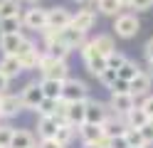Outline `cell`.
I'll use <instances>...</instances> for the list:
<instances>
[{"instance_id": "1", "label": "cell", "mask_w": 153, "mask_h": 148, "mask_svg": "<svg viewBox=\"0 0 153 148\" xmlns=\"http://www.w3.org/2000/svg\"><path fill=\"white\" fill-rule=\"evenodd\" d=\"M37 72H40L42 77H50V79H59V82H64V79L69 77V64H67V59H57V57L47 54L45 49H42V59H40Z\"/></svg>"}, {"instance_id": "2", "label": "cell", "mask_w": 153, "mask_h": 148, "mask_svg": "<svg viewBox=\"0 0 153 148\" xmlns=\"http://www.w3.org/2000/svg\"><path fill=\"white\" fill-rule=\"evenodd\" d=\"M141 30V22L133 13H119L114 17V35L121 39H133Z\"/></svg>"}, {"instance_id": "3", "label": "cell", "mask_w": 153, "mask_h": 148, "mask_svg": "<svg viewBox=\"0 0 153 148\" xmlns=\"http://www.w3.org/2000/svg\"><path fill=\"white\" fill-rule=\"evenodd\" d=\"M22 27L25 30H32V32H42L47 27V7H40V5H32L22 10Z\"/></svg>"}, {"instance_id": "4", "label": "cell", "mask_w": 153, "mask_h": 148, "mask_svg": "<svg viewBox=\"0 0 153 148\" xmlns=\"http://www.w3.org/2000/svg\"><path fill=\"white\" fill-rule=\"evenodd\" d=\"M62 99H64V101H84V99H89L87 82L74 79V77H67L64 84H62Z\"/></svg>"}, {"instance_id": "5", "label": "cell", "mask_w": 153, "mask_h": 148, "mask_svg": "<svg viewBox=\"0 0 153 148\" xmlns=\"http://www.w3.org/2000/svg\"><path fill=\"white\" fill-rule=\"evenodd\" d=\"M109 109H111V114H116V116H126L133 106H136V96H133L131 91H111L109 96Z\"/></svg>"}, {"instance_id": "6", "label": "cell", "mask_w": 153, "mask_h": 148, "mask_svg": "<svg viewBox=\"0 0 153 148\" xmlns=\"http://www.w3.org/2000/svg\"><path fill=\"white\" fill-rule=\"evenodd\" d=\"M72 10L64 7V5H54V7H47V27L52 30H62L67 25H72Z\"/></svg>"}, {"instance_id": "7", "label": "cell", "mask_w": 153, "mask_h": 148, "mask_svg": "<svg viewBox=\"0 0 153 148\" xmlns=\"http://www.w3.org/2000/svg\"><path fill=\"white\" fill-rule=\"evenodd\" d=\"M20 99H22V106L25 109H35L40 106V101L45 99V91H42V86H40V82H27L25 86H22V91H20Z\"/></svg>"}, {"instance_id": "8", "label": "cell", "mask_w": 153, "mask_h": 148, "mask_svg": "<svg viewBox=\"0 0 153 148\" xmlns=\"http://www.w3.org/2000/svg\"><path fill=\"white\" fill-rule=\"evenodd\" d=\"M76 133H79L82 143H101V146H106V136H104V128L99 123L84 121L79 128H76Z\"/></svg>"}, {"instance_id": "9", "label": "cell", "mask_w": 153, "mask_h": 148, "mask_svg": "<svg viewBox=\"0 0 153 148\" xmlns=\"http://www.w3.org/2000/svg\"><path fill=\"white\" fill-rule=\"evenodd\" d=\"M109 114H111L109 104L99 101V99H87V121L89 123H99L101 126L109 118Z\"/></svg>"}, {"instance_id": "10", "label": "cell", "mask_w": 153, "mask_h": 148, "mask_svg": "<svg viewBox=\"0 0 153 148\" xmlns=\"http://www.w3.org/2000/svg\"><path fill=\"white\" fill-rule=\"evenodd\" d=\"M22 99H20V94H3V99H0V116L3 118H15L17 114L22 111Z\"/></svg>"}, {"instance_id": "11", "label": "cell", "mask_w": 153, "mask_h": 148, "mask_svg": "<svg viewBox=\"0 0 153 148\" xmlns=\"http://www.w3.org/2000/svg\"><path fill=\"white\" fill-rule=\"evenodd\" d=\"M57 39H59V42H64L69 49H79L84 42H87V32H82V30H76V27H72V25H67V27L59 30Z\"/></svg>"}, {"instance_id": "12", "label": "cell", "mask_w": 153, "mask_h": 148, "mask_svg": "<svg viewBox=\"0 0 153 148\" xmlns=\"http://www.w3.org/2000/svg\"><path fill=\"white\" fill-rule=\"evenodd\" d=\"M101 128H104V136H106V138H116V136H126L128 123H126V118H123V116L109 114V118L101 123Z\"/></svg>"}, {"instance_id": "13", "label": "cell", "mask_w": 153, "mask_h": 148, "mask_svg": "<svg viewBox=\"0 0 153 148\" xmlns=\"http://www.w3.org/2000/svg\"><path fill=\"white\" fill-rule=\"evenodd\" d=\"M94 25H97V13H94L91 7H82V10H76L72 15V27L82 30V32L94 30Z\"/></svg>"}, {"instance_id": "14", "label": "cell", "mask_w": 153, "mask_h": 148, "mask_svg": "<svg viewBox=\"0 0 153 148\" xmlns=\"http://www.w3.org/2000/svg\"><path fill=\"white\" fill-rule=\"evenodd\" d=\"M128 84H131V94L138 99V96H146V94H151V84H153V79H151V74L146 72V69H141V72H138L136 77H133Z\"/></svg>"}, {"instance_id": "15", "label": "cell", "mask_w": 153, "mask_h": 148, "mask_svg": "<svg viewBox=\"0 0 153 148\" xmlns=\"http://www.w3.org/2000/svg\"><path fill=\"white\" fill-rule=\"evenodd\" d=\"M67 121L72 126H82L87 121V99L84 101H69L67 104Z\"/></svg>"}, {"instance_id": "16", "label": "cell", "mask_w": 153, "mask_h": 148, "mask_svg": "<svg viewBox=\"0 0 153 148\" xmlns=\"http://www.w3.org/2000/svg\"><path fill=\"white\" fill-rule=\"evenodd\" d=\"M22 39H25L22 30H20V32H5V35H0V49H3V54H15L17 47L22 45Z\"/></svg>"}, {"instance_id": "17", "label": "cell", "mask_w": 153, "mask_h": 148, "mask_svg": "<svg viewBox=\"0 0 153 148\" xmlns=\"http://www.w3.org/2000/svg\"><path fill=\"white\" fill-rule=\"evenodd\" d=\"M59 123L62 121L57 116H40V121H37V136L40 138H54Z\"/></svg>"}, {"instance_id": "18", "label": "cell", "mask_w": 153, "mask_h": 148, "mask_svg": "<svg viewBox=\"0 0 153 148\" xmlns=\"http://www.w3.org/2000/svg\"><path fill=\"white\" fill-rule=\"evenodd\" d=\"M0 72H3L7 79H17V77L22 74L20 59H17L15 54H3V59H0Z\"/></svg>"}, {"instance_id": "19", "label": "cell", "mask_w": 153, "mask_h": 148, "mask_svg": "<svg viewBox=\"0 0 153 148\" xmlns=\"http://www.w3.org/2000/svg\"><path fill=\"white\" fill-rule=\"evenodd\" d=\"M10 148H37V141H35V136L30 131H25V128H15Z\"/></svg>"}, {"instance_id": "20", "label": "cell", "mask_w": 153, "mask_h": 148, "mask_svg": "<svg viewBox=\"0 0 153 148\" xmlns=\"http://www.w3.org/2000/svg\"><path fill=\"white\" fill-rule=\"evenodd\" d=\"M123 118H126L128 128H141V126H146V123H148V114L143 111V106H141V104H136V106H133Z\"/></svg>"}, {"instance_id": "21", "label": "cell", "mask_w": 153, "mask_h": 148, "mask_svg": "<svg viewBox=\"0 0 153 148\" xmlns=\"http://www.w3.org/2000/svg\"><path fill=\"white\" fill-rule=\"evenodd\" d=\"M62 84L64 82L50 79V77H42V82H40V86H42V91H45L47 99H62Z\"/></svg>"}, {"instance_id": "22", "label": "cell", "mask_w": 153, "mask_h": 148, "mask_svg": "<svg viewBox=\"0 0 153 148\" xmlns=\"http://www.w3.org/2000/svg\"><path fill=\"white\" fill-rule=\"evenodd\" d=\"M91 42H94V47H97V52L104 54V57H109L111 52H116V42H114L111 35H97Z\"/></svg>"}, {"instance_id": "23", "label": "cell", "mask_w": 153, "mask_h": 148, "mask_svg": "<svg viewBox=\"0 0 153 148\" xmlns=\"http://www.w3.org/2000/svg\"><path fill=\"white\" fill-rule=\"evenodd\" d=\"M76 128H79V126H72L69 121H62V123H59V128H57V136H54V138H57V141H59V143L67 148V146H69V143L74 141Z\"/></svg>"}, {"instance_id": "24", "label": "cell", "mask_w": 153, "mask_h": 148, "mask_svg": "<svg viewBox=\"0 0 153 148\" xmlns=\"http://www.w3.org/2000/svg\"><path fill=\"white\" fill-rule=\"evenodd\" d=\"M22 64V72H37V67H40V59H42V49H32V52H27L22 57H17Z\"/></svg>"}, {"instance_id": "25", "label": "cell", "mask_w": 153, "mask_h": 148, "mask_svg": "<svg viewBox=\"0 0 153 148\" xmlns=\"http://www.w3.org/2000/svg\"><path fill=\"white\" fill-rule=\"evenodd\" d=\"M94 3H97V10H99L101 15H106V17H116L121 10H123L119 0H94Z\"/></svg>"}, {"instance_id": "26", "label": "cell", "mask_w": 153, "mask_h": 148, "mask_svg": "<svg viewBox=\"0 0 153 148\" xmlns=\"http://www.w3.org/2000/svg\"><path fill=\"white\" fill-rule=\"evenodd\" d=\"M84 67H87V72L91 77H99L104 69H106V57H104V54H94L89 59H84Z\"/></svg>"}, {"instance_id": "27", "label": "cell", "mask_w": 153, "mask_h": 148, "mask_svg": "<svg viewBox=\"0 0 153 148\" xmlns=\"http://www.w3.org/2000/svg\"><path fill=\"white\" fill-rule=\"evenodd\" d=\"M22 15V13H20ZM20 15H13V17H0V35L5 32H20L22 30V17Z\"/></svg>"}, {"instance_id": "28", "label": "cell", "mask_w": 153, "mask_h": 148, "mask_svg": "<svg viewBox=\"0 0 153 148\" xmlns=\"http://www.w3.org/2000/svg\"><path fill=\"white\" fill-rule=\"evenodd\" d=\"M141 72V64L138 62H133V59H126V62H123L119 69H116V74L121 77V79H126V82H131L133 77H136Z\"/></svg>"}, {"instance_id": "29", "label": "cell", "mask_w": 153, "mask_h": 148, "mask_svg": "<svg viewBox=\"0 0 153 148\" xmlns=\"http://www.w3.org/2000/svg\"><path fill=\"white\" fill-rule=\"evenodd\" d=\"M45 52H47V54H52V57H57V59H67V54H69L72 49L67 47L64 42L54 39V42H47V45H45Z\"/></svg>"}, {"instance_id": "30", "label": "cell", "mask_w": 153, "mask_h": 148, "mask_svg": "<svg viewBox=\"0 0 153 148\" xmlns=\"http://www.w3.org/2000/svg\"><path fill=\"white\" fill-rule=\"evenodd\" d=\"M20 13H22L20 0H0V17H13Z\"/></svg>"}, {"instance_id": "31", "label": "cell", "mask_w": 153, "mask_h": 148, "mask_svg": "<svg viewBox=\"0 0 153 148\" xmlns=\"http://www.w3.org/2000/svg\"><path fill=\"white\" fill-rule=\"evenodd\" d=\"M57 101H59V99H47V96H45L35 111L40 114V116H54V111H57Z\"/></svg>"}, {"instance_id": "32", "label": "cell", "mask_w": 153, "mask_h": 148, "mask_svg": "<svg viewBox=\"0 0 153 148\" xmlns=\"http://www.w3.org/2000/svg\"><path fill=\"white\" fill-rule=\"evenodd\" d=\"M126 141H128V146H148L146 138H143V133H141V128H128L126 131Z\"/></svg>"}, {"instance_id": "33", "label": "cell", "mask_w": 153, "mask_h": 148, "mask_svg": "<svg viewBox=\"0 0 153 148\" xmlns=\"http://www.w3.org/2000/svg\"><path fill=\"white\" fill-rule=\"evenodd\" d=\"M13 126L7 123H0V148H10V141H13Z\"/></svg>"}, {"instance_id": "34", "label": "cell", "mask_w": 153, "mask_h": 148, "mask_svg": "<svg viewBox=\"0 0 153 148\" xmlns=\"http://www.w3.org/2000/svg\"><path fill=\"white\" fill-rule=\"evenodd\" d=\"M116 77H119V74H116V69H109V67H106V69H104V72H101V74H99L97 79H99V82H101L104 86L109 89V86H111L114 82H116Z\"/></svg>"}, {"instance_id": "35", "label": "cell", "mask_w": 153, "mask_h": 148, "mask_svg": "<svg viewBox=\"0 0 153 148\" xmlns=\"http://www.w3.org/2000/svg\"><path fill=\"white\" fill-rule=\"evenodd\" d=\"M126 59H128V57H123L121 52H111V54L106 57V67H109V69H119Z\"/></svg>"}, {"instance_id": "36", "label": "cell", "mask_w": 153, "mask_h": 148, "mask_svg": "<svg viewBox=\"0 0 153 148\" xmlns=\"http://www.w3.org/2000/svg\"><path fill=\"white\" fill-rule=\"evenodd\" d=\"M32 49H37V45H35V39H30V37H25V39H22V45L17 47V52H15V57H22V54H27V52H32Z\"/></svg>"}, {"instance_id": "37", "label": "cell", "mask_w": 153, "mask_h": 148, "mask_svg": "<svg viewBox=\"0 0 153 148\" xmlns=\"http://www.w3.org/2000/svg\"><path fill=\"white\" fill-rule=\"evenodd\" d=\"M104 148H128L126 136H116V138H106V146Z\"/></svg>"}, {"instance_id": "38", "label": "cell", "mask_w": 153, "mask_h": 148, "mask_svg": "<svg viewBox=\"0 0 153 148\" xmlns=\"http://www.w3.org/2000/svg\"><path fill=\"white\" fill-rule=\"evenodd\" d=\"M111 91H131V84L126 82V79H121V77H116V82H114L111 86Z\"/></svg>"}, {"instance_id": "39", "label": "cell", "mask_w": 153, "mask_h": 148, "mask_svg": "<svg viewBox=\"0 0 153 148\" xmlns=\"http://www.w3.org/2000/svg\"><path fill=\"white\" fill-rule=\"evenodd\" d=\"M153 7V0H133L131 10H136V13H146V10Z\"/></svg>"}, {"instance_id": "40", "label": "cell", "mask_w": 153, "mask_h": 148, "mask_svg": "<svg viewBox=\"0 0 153 148\" xmlns=\"http://www.w3.org/2000/svg\"><path fill=\"white\" fill-rule=\"evenodd\" d=\"M37 148H64L57 138H40V143H37Z\"/></svg>"}, {"instance_id": "41", "label": "cell", "mask_w": 153, "mask_h": 148, "mask_svg": "<svg viewBox=\"0 0 153 148\" xmlns=\"http://www.w3.org/2000/svg\"><path fill=\"white\" fill-rule=\"evenodd\" d=\"M141 106H143V111L148 114V118H153V94H146V96H143Z\"/></svg>"}, {"instance_id": "42", "label": "cell", "mask_w": 153, "mask_h": 148, "mask_svg": "<svg viewBox=\"0 0 153 148\" xmlns=\"http://www.w3.org/2000/svg\"><path fill=\"white\" fill-rule=\"evenodd\" d=\"M141 133H143V138H146V143L151 146L153 143V123H151V118H148L146 126H141Z\"/></svg>"}, {"instance_id": "43", "label": "cell", "mask_w": 153, "mask_h": 148, "mask_svg": "<svg viewBox=\"0 0 153 148\" xmlns=\"http://www.w3.org/2000/svg\"><path fill=\"white\" fill-rule=\"evenodd\" d=\"M143 57H146V62H153V37L143 45Z\"/></svg>"}, {"instance_id": "44", "label": "cell", "mask_w": 153, "mask_h": 148, "mask_svg": "<svg viewBox=\"0 0 153 148\" xmlns=\"http://www.w3.org/2000/svg\"><path fill=\"white\" fill-rule=\"evenodd\" d=\"M10 86V79H7L3 72H0V94H5V89Z\"/></svg>"}, {"instance_id": "45", "label": "cell", "mask_w": 153, "mask_h": 148, "mask_svg": "<svg viewBox=\"0 0 153 148\" xmlns=\"http://www.w3.org/2000/svg\"><path fill=\"white\" fill-rule=\"evenodd\" d=\"M119 3H121V7H131V5H133V0H119Z\"/></svg>"}, {"instance_id": "46", "label": "cell", "mask_w": 153, "mask_h": 148, "mask_svg": "<svg viewBox=\"0 0 153 148\" xmlns=\"http://www.w3.org/2000/svg\"><path fill=\"white\" fill-rule=\"evenodd\" d=\"M84 148H104L101 143H84Z\"/></svg>"}, {"instance_id": "47", "label": "cell", "mask_w": 153, "mask_h": 148, "mask_svg": "<svg viewBox=\"0 0 153 148\" xmlns=\"http://www.w3.org/2000/svg\"><path fill=\"white\" fill-rule=\"evenodd\" d=\"M76 5H87V3H94V0H74Z\"/></svg>"}, {"instance_id": "48", "label": "cell", "mask_w": 153, "mask_h": 148, "mask_svg": "<svg viewBox=\"0 0 153 148\" xmlns=\"http://www.w3.org/2000/svg\"><path fill=\"white\" fill-rule=\"evenodd\" d=\"M146 72L151 74V79H153V62H148V69H146Z\"/></svg>"}, {"instance_id": "49", "label": "cell", "mask_w": 153, "mask_h": 148, "mask_svg": "<svg viewBox=\"0 0 153 148\" xmlns=\"http://www.w3.org/2000/svg\"><path fill=\"white\" fill-rule=\"evenodd\" d=\"M25 3H30V5H37V3H40V0H25Z\"/></svg>"}, {"instance_id": "50", "label": "cell", "mask_w": 153, "mask_h": 148, "mask_svg": "<svg viewBox=\"0 0 153 148\" xmlns=\"http://www.w3.org/2000/svg\"><path fill=\"white\" fill-rule=\"evenodd\" d=\"M128 148H148V146H128Z\"/></svg>"}, {"instance_id": "51", "label": "cell", "mask_w": 153, "mask_h": 148, "mask_svg": "<svg viewBox=\"0 0 153 148\" xmlns=\"http://www.w3.org/2000/svg\"><path fill=\"white\" fill-rule=\"evenodd\" d=\"M0 99H3V94H0ZM0 118H3V116H0Z\"/></svg>"}, {"instance_id": "52", "label": "cell", "mask_w": 153, "mask_h": 148, "mask_svg": "<svg viewBox=\"0 0 153 148\" xmlns=\"http://www.w3.org/2000/svg\"><path fill=\"white\" fill-rule=\"evenodd\" d=\"M151 123H153V118H151Z\"/></svg>"}]
</instances>
